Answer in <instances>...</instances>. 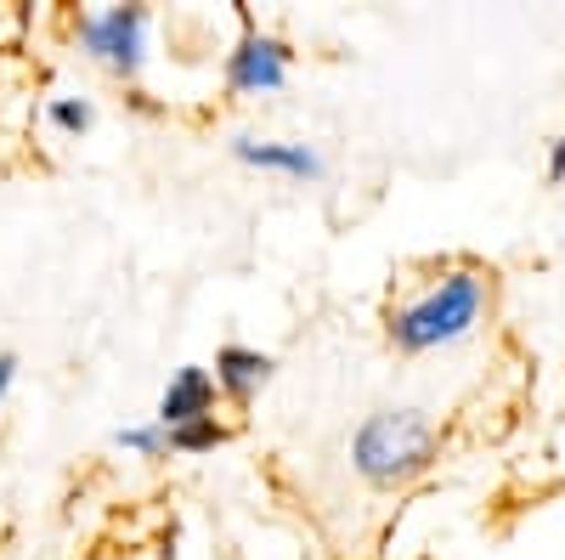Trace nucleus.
Segmentation results:
<instances>
[{"mask_svg":"<svg viewBox=\"0 0 565 560\" xmlns=\"http://www.w3.org/2000/svg\"><path fill=\"white\" fill-rule=\"evenodd\" d=\"M289 68H295L289 40L255 29L249 18H244V34L232 40V52L221 57V74H226V85L238 91V97H271V91L289 85Z\"/></svg>","mask_w":565,"mask_h":560,"instance_id":"obj_4","label":"nucleus"},{"mask_svg":"<svg viewBox=\"0 0 565 560\" xmlns=\"http://www.w3.org/2000/svg\"><path fill=\"white\" fill-rule=\"evenodd\" d=\"M45 125L63 130V136H85L90 125H97V103L79 97V91H63V97L45 103Z\"/></svg>","mask_w":565,"mask_h":560,"instance_id":"obj_8","label":"nucleus"},{"mask_svg":"<svg viewBox=\"0 0 565 560\" xmlns=\"http://www.w3.org/2000/svg\"><path fill=\"white\" fill-rule=\"evenodd\" d=\"M148 34H153L148 7H90L74 18L79 52L119 80H141V68H148Z\"/></svg>","mask_w":565,"mask_h":560,"instance_id":"obj_3","label":"nucleus"},{"mask_svg":"<svg viewBox=\"0 0 565 560\" xmlns=\"http://www.w3.org/2000/svg\"><path fill=\"white\" fill-rule=\"evenodd\" d=\"M232 159L249 165V170H271V176H289V181H322V154L311 142H260V136H232Z\"/></svg>","mask_w":565,"mask_h":560,"instance_id":"obj_6","label":"nucleus"},{"mask_svg":"<svg viewBox=\"0 0 565 560\" xmlns=\"http://www.w3.org/2000/svg\"><path fill=\"white\" fill-rule=\"evenodd\" d=\"M487 300H492L487 277L476 266H452L424 295H413L391 311V346L407 351V357L441 351V346H452V340H463L469 329H476Z\"/></svg>","mask_w":565,"mask_h":560,"instance_id":"obj_1","label":"nucleus"},{"mask_svg":"<svg viewBox=\"0 0 565 560\" xmlns=\"http://www.w3.org/2000/svg\"><path fill=\"white\" fill-rule=\"evenodd\" d=\"M114 447H119V453H136V458H164V453H170V436L148 419V425H119V431H114Z\"/></svg>","mask_w":565,"mask_h":560,"instance_id":"obj_10","label":"nucleus"},{"mask_svg":"<svg viewBox=\"0 0 565 560\" xmlns=\"http://www.w3.org/2000/svg\"><path fill=\"white\" fill-rule=\"evenodd\" d=\"M215 373L210 368H175L170 385L159 391V408H153V425L159 431H175V425H193V419H210L215 413Z\"/></svg>","mask_w":565,"mask_h":560,"instance_id":"obj_5","label":"nucleus"},{"mask_svg":"<svg viewBox=\"0 0 565 560\" xmlns=\"http://www.w3.org/2000/svg\"><path fill=\"white\" fill-rule=\"evenodd\" d=\"M277 373V357L271 351H255V346H221L215 351V391L232 397V402H255Z\"/></svg>","mask_w":565,"mask_h":560,"instance_id":"obj_7","label":"nucleus"},{"mask_svg":"<svg viewBox=\"0 0 565 560\" xmlns=\"http://www.w3.org/2000/svg\"><path fill=\"white\" fill-rule=\"evenodd\" d=\"M12 385H18V351H0V408H7Z\"/></svg>","mask_w":565,"mask_h":560,"instance_id":"obj_11","label":"nucleus"},{"mask_svg":"<svg viewBox=\"0 0 565 560\" xmlns=\"http://www.w3.org/2000/svg\"><path fill=\"white\" fill-rule=\"evenodd\" d=\"M436 458V425L418 408H380L351 436V464L373 487H402Z\"/></svg>","mask_w":565,"mask_h":560,"instance_id":"obj_2","label":"nucleus"},{"mask_svg":"<svg viewBox=\"0 0 565 560\" xmlns=\"http://www.w3.org/2000/svg\"><path fill=\"white\" fill-rule=\"evenodd\" d=\"M548 181H565V136L548 142Z\"/></svg>","mask_w":565,"mask_h":560,"instance_id":"obj_12","label":"nucleus"},{"mask_svg":"<svg viewBox=\"0 0 565 560\" xmlns=\"http://www.w3.org/2000/svg\"><path fill=\"white\" fill-rule=\"evenodd\" d=\"M170 436V453H186V458H193V453H215L232 431L221 425V419L210 413V419H193V425H175V431H164Z\"/></svg>","mask_w":565,"mask_h":560,"instance_id":"obj_9","label":"nucleus"}]
</instances>
